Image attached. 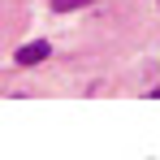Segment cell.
<instances>
[{"instance_id": "cell-1", "label": "cell", "mask_w": 160, "mask_h": 160, "mask_svg": "<svg viewBox=\"0 0 160 160\" xmlns=\"http://www.w3.org/2000/svg\"><path fill=\"white\" fill-rule=\"evenodd\" d=\"M52 56V43H43V39H35V43H26V48H18V65H39V61H48Z\"/></svg>"}, {"instance_id": "cell-2", "label": "cell", "mask_w": 160, "mask_h": 160, "mask_svg": "<svg viewBox=\"0 0 160 160\" xmlns=\"http://www.w3.org/2000/svg\"><path fill=\"white\" fill-rule=\"evenodd\" d=\"M87 4H95V0H52L56 13H74V9H87Z\"/></svg>"}, {"instance_id": "cell-3", "label": "cell", "mask_w": 160, "mask_h": 160, "mask_svg": "<svg viewBox=\"0 0 160 160\" xmlns=\"http://www.w3.org/2000/svg\"><path fill=\"white\" fill-rule=\"evenodd\" d=\"M152 100H160V87H152Z\"/></svg>"}]
</instances>
